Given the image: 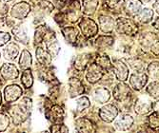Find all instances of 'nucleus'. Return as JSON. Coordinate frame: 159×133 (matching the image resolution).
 Here are the masks:
<instances>
[{"instance_id":"c03bdc74","label":"nucleus","mask_w":159,"mask_h":133,"mask_svg":"<svg viewBox=\"0 0 159 133\" xmlns=\"http://www.w3.org/2000/svg\"><path fill=\"white\" fill-rule=\"evenodd\" d=\"M151 51L153 54L155 55H159V42H154L152 47H151Z\"/></svg>"},{"instance_id":"b1692460","label":"nucleus","mask_w":159,"mask_h":133,"mask_svg":"<svg viewBox=\"0 0 159 133\" xmlns=\"http://www.w3.org/2000/svg\"><path fill=\"white\" fill-rule=\"evenodd\" d=\"M125 9L129 16H134L142 9V2L140 0H127L125 3Z\"/></svg>"},{"instance_id":"f704fd0d","label":"nucleus","mask_w":159,"mask_h":133,"mask_svg":"<svg viewBox=\"0 0 159 133\" xmlns=\"http://www.w3.org/2000/svg\"><path fill=\"white\" fill-rule=\"evenodd\" d=\"M149 75L155 80L159 79V62H152L148 66Z\"/></svg>"},{"instance_id":"aec40b11","label":"nucleus","mask_w":159,"mask_h":133,"mask_svg":"<svg viewBox=\"0 0 159 133\" xmlns=\"http://www.w3.org/2000/svg\"><path fill=\"white\" fill-rule=\"evenodd\" d=\"M18 53H19V47L13 42L9 43L4 48V51H3L4 57L7 60H10V61L14 60V59L17 57Z\"/></svg>"},{"instance_id":"a19ab883","label":"nucleus","mask_w":159,"mask_h":133,"mask_svg":"<svg viewBox=\"0 0 159 133\" xmlns=\"http://www.w3.org/2000/svg\"><path fill=\"white\" fill-rule=\"evenodd\" d=\"M11 40V35L8 33L5 32H0V47H2L6 44L9 43V41Z\"/></svg>"},{"instance_id":"2f4dec72","label":"nucleus","mask_w":159,"mask_h":133,"mask_svg":"<svg viewBox=\"0 0 159 133\" xmlns=\"http://www.w3.org/2000/svg\"><path fill=\"white\" fill-rule=\"evenodd\" d=\"M148 126L153 131H159V112L155 111L148 117Z\"/></svg>"},{"instance_id":"1a4fd4ad","label":"nucleus","mask_w":159,"mask_h":133,"mask_svg":"<svg viewBox=\"0 0 159 133\" xmlns=\"http://www.w3.org/2000/svg\"><path fill=\"white\" fill-rule=\"evenodd\" d=\"M102 76H103V69L96 63L91 64V66L88 69V71L86 73L87 81L92 84H94L102 78Z\"/></svg>"},{"instance_id":"2eb2a0df","label":"nucleus","mask_w":159,"mask_h":133,"mask_svg":"<svg viewBox=\"0 0 159 133\" xmlns=\"http://www.w3.org/2000/svg\"><path fill=\"white\" fill-rule=\"evenodd\" d=\"M44 39H46L45 43H46V46H47V49H48V51L50 52V54L52 56V57H55L57 54L59 53V51H60V47H59V44L57 42L55 36L53 33L48 35V33L45 35Z\"/></svg>"},{"instance_id":"dca6fc26","label":"nucleus","mask_w":159,"mask_h":133,"mask_svg":"<svg viewBox=\"0 0 159 133\" xmlns=\"http://www.w3.org/2000/svg\"><path fill=\"white\" fill-rule=\"evenodd\" d=\"M153 108V104L152 102H151V100L146 99V98H139L136 101L135 104V111L138 114H147L149 113Z\"/></svg>"},{"instance_id":"c9c22d12","label":"nucleus","mask_w":159,"mask_h":133,"mask_svg":"<svg viewBox=\"0 0 159 133\" xmlns=\"http://www.w3.org/2000/svg\"><path fill=\"white\" fill-rule=\"evenodd\" d=\"M46 34H47V27L45 25H41L40 27H38L36 29L35 34H34L35 43H41Z\"/></svg>"},{"instance_id":"cd10ccee","label":"nucleus","mask_w":159,"mask_h":133,"mask_svg":"<svg viewBox=\"0 0 159 133\" xmlns=\"http://www.w3.org/2000/svg\"><path fill=\"white\" fill-rule=\"evenodd\" d=\"M32 62H33V59H32V55L31 53L29 52L27 50H24L21 52V56L19 58V66L22 69H30L32 66Z\"/></svg>"},{"instance_id":"a211bd4d","label":"nucleus","mask_w":159,"mask_h":133,"mask_svg":"<svg viewBox=\"0 0 159 133\" xmlns=\"http://www.w3.org/2000/svg\"><path fill=\"white\" fill-rule=\"evenodd\" d=\"M62 33L66 39V41L70 44H74L75 42H77V38H78V29L75 27H65L62 29Z\"/></svg>"},{"instance_id":"473e14b6","label":"nucleus","mask_w":159,"mask_h":133,"mask_svg":"<svg viewBox=\"0 0 159 133\" xmlns=\"http://www.w3.org/2000/svg\"><path fill=\"white\" fill-rule=\"evenodd\" d=\"M156 41V37L154 34L152 33H146V34H143L140 38V44L144 47V48H147V47H152V45Z\"/></svg>"},{"instance_id":"c85d7f7f","label":"nucleus","mask_w":159,"mask_h":133,"mask_svg":"<svg viewBox=\"0 0 159 133\" xmlns=\"http://www.w3.org/2000/svg\"><path fill=\"white\" fill-rule=\"evenodd\" d=\"M98 6V0H83L82 1V9L85 14L93 13Z\"/></svg>"},{"instance_id":"37998d69","label":"nucleus","mask_w":159,"mask_h":133,"mask_svg":"<svg viewBox=\"0 0 159 133\" xmlns=\"http://www.w3.org/2000/svg\"><path fill=\"white\" fill-rule=\"evenodd\" d=\"M122 2V0H106V5L110 9H115L118 7Z\"/></svg>"},{"instance_id":"a878e982","label":"nucleus","mask_w":159,"mask_h":133,"mask_svg":"<svg viewBox=\"0 0 159 133\" xmlns=\"http://www.w3.org/2000/svg\"><path fill=\"white\" fill-rule=\"evenodd\" d=\"M80 11V5L78 4V2L75 1L71 3L70 6H69V9H68V11H67V17H68V20L71 21V22H75L78 20V12Z\"/></svg>"},{"instance_id":"6e6552de","label":"nucleus","mask_w":159,"mask_h":133,"mask_svg":"<svg viewBox=\"0 0 159 133\" xmlns=\"http://www.w3.org/2000/svg\"><path fill=\"white\" fill-rule=\"evenodd\" d=\"M22 95V88L18 85L7 86L4 90V98L7 103L16 102Z\"/></svg>"},{"instance_id":"7c9ffc66","label":"nucleus","mask_w":159,"mask_h":133,"mask_svg":"<svg viewBox=\"0 0 159 133\" xmlns=\"http://www.w3.org/2000/svg\"><path fill=\"white\" fill-rule=\"evenodd\" d=\"M112 44H113V38L111 36H99L95 41L96 47L101 50L111 47Z\"/></svg>"},{"instance_id":"6ab92c4d","label":"nucleus","mask_w":159,"mask_h":133,"mask_svg":"<svg viewBox=\"0 0 159 133\" xmlns=\"http://www.w3.org/2000/svg\"><path fill=\"white\" fill-rule=\"evenodd\" d=\"M75 126L76 129L79 132H93L94 131L93 125L92 121H90L88 118L81 117L75 121Z\"/></svg>"},{"instance_id":"f03ea898","label":"nucleus","mask_w":159,"mask_h":133,"mask_svg":"<svg viewBox=\"0 0 159 133\" xmlns=\"http://www.w3.org/2000/svg\"><path fill=\"white\" fill-rule=\"evenodd\" d=\"M115 29L117 33L121 34H127V35H134L137 33V25L128 18H118L115 22Z\"/></svg>"},{"instance_id":"bb28decb","label":"nucleus","mask_w":159,"mask_h":133,"mask_svg":"<svg viewBox=\"0 0 159 133\" xmlns=\"http://www.w3.org/2000/svg\"><path fill=\"white\" fill-rule=\"evenodd\" d=\"M12 34L17 41L21 43H27L28 41V34L27 31L22 25H17L12 29Z\"/></svg>"},{"instance_id":"49530a36","label":"nucleus","mask_w":159,"mask_h":133,"mask_svg":"<svg viewBox=\"0 0 159 133\" xmlns=\"http://www.w3.org/2000/svg\"><path fill=\"white\" fill-rule=\"evenodd\" d=\"M153 9L156 11V12L159 14V0H158V2H156V3H154L153 4Z\"/></svg>"},{"instance_id":"8fccbe9b","label":"nucleus","mask_w":159,"mask_h":133,"mask_svg":"<svg viewBox=\"0 0 159 133\" xmlns=\"http://www.w3.org/2000/svg\"><path fill=\"white\" fill-rule=\"evenodd\" d=\"M1 2H9V1H11V0H0Z\"/></svg>"},{"instance_id":"f3484780","label":"nucleus","mask_w":159,"mask_h":133,"mask_svg":"<svg viewBox=\"0 0 159 133\" xmlns=\"http://www.w3.org/2000/svg\"><path fill=\"white\" fill-rule=\"evenodd\" d=\"M91 62V55L88 53H83L79 54L75 57V62H74V67L75 69L79 71H83L86 69V68L89 66Z\"/></svg>"},{"instance_id":"9b49d317","label":"nucleus","mask_w":159,"mask_h":133,"mask_svg":"<svg viewBox=\"0 0 159 133\" xmlns=\"http://www.w3.org/2000/svg\"><path fill=\"white\" fill-rule=\"evenodd\" d=\"M64 116H65L64 109L60 106H57V105L52 106L46 112V117L51 122L54 124L61 123L64 120Z\"/></svg>"},{"instance_id":"412c9836","label":"nucleus","mask_w":159,"mask_h":133,"mask_svg":"<svg viewBox=\"0 0 159 133\" xmlns=\"http://www.w3.org/2000/svg\"><path fill=\"white\" fill-rule=\"evenodd\" d=\"M135 20L140 23V24H146L149 23L152 17H153V11L151 9L145 8V9H141L135 16Z\"/></svg>"},{"instance_id":"c756f323","label":"nucleus","mask_w":159,"mask_h":133,"mask_svg":"<svg viewBox=\"0 0 159 133\" xmlns=\"http://www.w3.org/2000/svg\"><path fill=\"white\" fill-rule=\"evenodd\" d=\"M21 83L25 88H30L33 86L34 84V77L33 73L30 69H27L23 71L21 75Z\"/></svg>"},{"instance_id":"f257e3e1","label":"nucleus","mask_w":159,"mask_h":133,"mask_svg":"<svg viewBox=\"0 0 159 133\" xmlns=\"http://www.w3.org/2000/svg\"><path fill=\"white\" fill-rule=\"evenodd\" d=\"M32 99L24 97L19 104L11 107L9 110V114L12 119V123L14 125H20L23 123L27 118L30 116L32 111Z\"/></svg>"},{"instance_id":"3c124183","label":"nucleus","mask_w":159,"mask_h":133,"mask_svg":"<svg viewBox=\"0 0 159 133\" xmlns=\"http://www.w3.org/2000/svg\"><path fill=\"white\" fill-rule=\"evenodd\" d=\"M0 56H1V53H0Z\"/></svg>"},{"instance_id":"4be33fe9","label":"nucleus","mask_w":159,"mask_h":133,"mask_svg":"<svg viewBox=\"0 0 159 133\" xmlns=\"http://www.w3.org/2000/svg\"><path fill=\"white\" fill-rule=\"evenodd\" d=\"M35 55H36V59L38 60V62L40 64H42L43 66H50L52 63V55L50 54V52L48 51H45L43 48L39 47L37 48L36 51H35Z\"/></svg>"},{"instance_id":"58836bf2","label":"nucleus","mask_w":159,"mask_h":133,"mask_svg":"<svg viewBox=\"0 0 159 133\" xmlns=\"http://www.w3.org/2000/svg\"><path fill=\"white\" fill-rule=\"evenodd\" d=\"M129 62L134 70L141 71L144 69V63L141 60H139V59H131V60L129 59Z\"/></svg>"},{"instance_id":"4c0bfd02","label":"nucleus","mask_w":159,"mask_h":133,"mask_svg":"<svg viewBox=\"0 0 159 133\" xmlns=\"http://www.w3.org/2000/svg\"><path fill=\"white\" fill-rule=\"evenodd\" d=\"M76 105H77V109L79 111H82V110L86 109L87 108H89L91 104H90V100L87 97L83 96L76 100Z\"/></svg>"},{"instance_id":"9d476101","label":"nucleus","mask_w":159,"mask_h":133,"mask_svg":"<svg viewBox=\"0 0 159 133\" xmlns=\"http://www.w3.org/2000/svg\"><path fill=\"white\" fill-rule=\"evenodd\" d=\"M118 115V109L113 105H107L104 106L99 110V116L104 122H112L114 119H116Z\"/></svg>"},{"instance_id":"4468645a","label":"nucleus","mask_w":159,"mask_h":133,"mask_svg":"<svg viewBox=\"0 0 159 133\" xmlns=\"http://www.w3.org/2000/svg\"><path fill=\"white\" fill-rule=\"evenodd\" d=\"M134 124V118L129 114H122L114 121V126L118 130H128Z\"/></svg>"},{"instance_id":"5701e85b","label":"nucleus","mask_w":159,"mask_h":133,"mask_svg":"<svg viewBox=\"0 0 159 133\" xmlns=\"http://www.w3.org/2000/svg\"><path fill=\"white\" fill-rule=\"evenodd\" d=\"M110 97V91L106 87H97L93 91V98L99 104H104V103L109 101Z\"/></svg>"},{"instance_id":"09e8293b","label":"nucleus","mask_w":159,"mask_h":133,"mask_svg":"<svg viewBox=\"0 0 159 133\" xmlns=\"http://www.w3.org/2000/svg\"><path fill=\"white\" fill-rule=\"evenodd\" d=\"M2 103V94H1V91H0V105H1Z\"/></svg>"},{"instance_id":"7ed1b4c3","label":"nucleus","mask_w":159,"mask_h":133,"mask_svg":"<svg viewBox=\"0 0 159 133\" xmlns=\"http://www.w3.org/2000/svg\"><path fill=\"white\" fill-rule=\"evenodd\" d=\"M79 28L82 34L87 38L93 37L98 33V27L96 23L91 18H82L79 22Z\"/></svg>"},{"instance_id":"423d86ee","label":"nucleus","mask_w":159,"mask_h":133,"mask_svg":"<svg viewBox=\"0 0 159 133\" xmlns=\"http://www.w3.org/2000/svg\"><path fill=\"white\" fill-rule=\"evenodd\" d=\"M148 82V75L141 71L134 72L129 77V85L134 91H141Z\"/></svg>"},{"instance_id":"39448f33","label":"nucleus","mask_w":159,"mask_h":133,"mask_svg":"<svg viewBox=\"0 0 159 133\" xmlns=\"http://www.w3.org/2000/svg\"><path fill=\"white\" fill-rule=\"evenodd\" d=\"M0 75L2 76L4 80H8V81L14 80L18 77L19 70L14 64L6 63L3 64L2 67L0 68Z\"/></svg>"},{"instance_id":"0eeeda50","label":"nucleus","mask_w":159,"mask_h":133,"mask_svg":"<svg viewBox=\"0 0 159 133\" xmlns=\"http://www.w3.org/2000/svg\"><path fill=\"white\" fill-rule=\"evenodd\" d=\"M30 11H31L30 4L27 2H19L12 7L11 11V16L13 18L21 20L26 18Z\"/></svg>"},{"instance_id":"f8f14e48","label":"nucleus","mask_w":159,"mask_h":133,"mask_svg":"<svg viewBox=\"0 0 159 133\" xmlns=\"http://www.w3.org/2000/svg\"><path fill=\"white\" fill-rule=\"evenodd\" d=\"M68 83H69V93L71 98L83 94L85 88H84L82 82L78 78L71 77L70 78Z\"/></svg>"},{"instance_id":"ddd939ff","label":"nucleus","mask_w":159,"mask_h":133,"mask_svg":"<svg viewBox=\"0 0 159 133\" xmlns=\"http://www.w3.org/2000/svg\"><path fill=\"white\" fill-rule=\"evenodd\" d=\"M113 72L119 81H126L129 76V69L125 63L117 60L113 63Z\"/></svg>"},{"instance_id":"e433bc0d","label":"nucleus","mask_w":159,"mask_h":133,"mask_svg":"<svg viewBox=\"0 0 159 133\" xmlns=\"http://www.w3.org/2000/svg\"><path fill=\"white\" fill-rule=\"evenodd\" d=\"M96 64H98L103 69H109L111 68V60L107 55H101L96 58Z\"/></svg>"},{"instance_id":"de8ad7c7","label":"nucleus","mask_w":159,"mask_h":133,"mask_svg":"<svg viewBox=\"0 0 159 133\" xmlns=\"http://www.w3.org/2000/svg\"><path fill=\"white\" fill-rule=\"evenodd\" d=\"M154 108H155V109L159 112V101H158V102L156 103V104L154 105Z\"/></svg>"},{"instance_id":"72a5a7b5","label":"nucleus","mask_w":159,"mask_h":133,"mask_svg":"<svg viewBox=\"0 0 159 133\" xmlns=\"http://www.w3.org/2000/svg\"><path fill=\"white\" fill-rule=\"evenodd\" d=\"M147 92L154 99L159 98V81H153L147 86Z\"/></svg>"},{"instance_id":"ea45409f","label":"nucleus","mask_w":159,"mask_h":133,"mask_svg":"<svg viewBox=\"0 0 159 133\" xmlns=\"http://www.w3.org/2000/svg\"><path fill=\"white\" fill-rule=\"evenodd\" d=\"M50 130L52 131V132H68L69 131V129H68V127L65 126V125H61V124H55V125H53V126H51V128H50Z\"/></svg>"},{"instance_id":"20e7f679","label":"nucleus","mask_w":159,"mask_h":133,"mask_svg":"<svg viewBox=\"0 0 159 133\" xmlns=\"http://www.w3.org/2000/svg\"><path fill=\"white\" fill-rule=\"evenodd\" d=\"M114 99L118 102H124L132 96V90L128 85L120 83L116 85L112 91Z\"/></svg>"},{"instance_id":"79ce46f5","label":"nucleus","mask_w":159,"mask_h":133,"mask_svg":"<svg viewBox=\"0 0 159 133\" xmlns=\"http://www.w3.org/2000/svg\"><path fill=\"white\" fill-rule=\"evenodd\" d=\"M8 125H9V118L4 114H0V131L5 130Z\"/></svg>"},{"instance_id":"a18cd8bd","label":"nucleus","mask_w":159,"mask_h":133,"mask_svg":"<svg viewBox=\"0 0 159 133\" xmlns=\"http://www.w3.org/2000/svg\"><path fill=\"white\" fill-rule=\"evenodd\" d=\"M8 12V6L0 1V16H4Z\"/></svg>"},{"instance_id":"393cba45","label":"nucleus","mask_w":159,"mask_h":133,"mask_svg":"<svg viewBox=\"0 0 159 133\" xmlns=\"http://www.w3.org/2000/svg\"><path fill=\"white\" fill-rule=\"evenodd\" d=\"M100 29L103 33H111L114 28V20L109 16H100L99 17Z\"/></svg>"}]
</instances>
